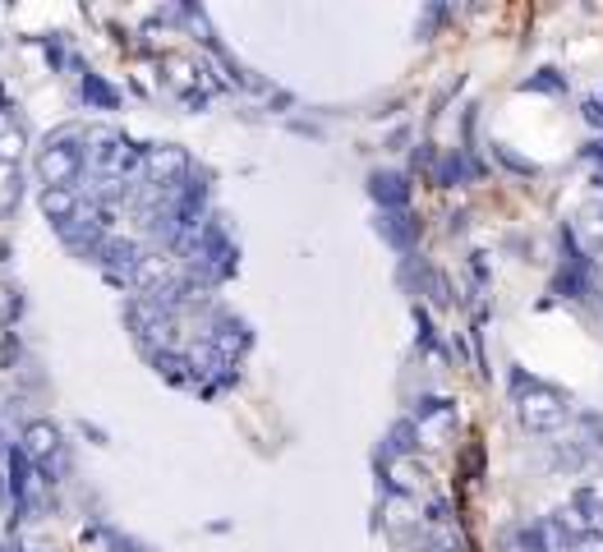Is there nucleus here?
<instances>
[{"instance_id":"39448f33","label":"nucleus","mask_w":603,"mask_h":552,"mask_svg":"<svg viewBox=\"0 0 603 552\" xmlns=\"http://www.w3.org/2000/svg\"><path fill=\"white\" fill-rule=\"evenodd\" d=\"M60 447H65V438H60V428L51 419H33V423L23 428V451H28L33 466H55Z\"/></svg>"},{"instance_id":"f257e3e1","label":"nucleus","mask_w":603,"mask_h":552,"mask_svg":"<svg viewBox=\"0 0 603 552\" xmlns=\"http://www.w3.org/2000/svg\"><path fill=\"white\" fill-rule=\"evenodd\" d=\"M511 406H517V419L525 433H558L576 419V406H571V396L544 378H525L517 374L511 378Z\"/></svg>"},{"instance_id":"ddd939ff","label":"nucleus","mask_w":603,"mask_h":552,"mask_svg":"<svg viewBox=\"0 0 603 552\" xmlns=\"http://www.w3.org/2000/svg\"><path fill=\"white\" fill-rule=\"evenodd\" d=\"M83 88H88V98H93V102H106V106H115V92H111V88H102L98 79H88Z\"/></svg>"},{"instance_id":"7ed1b4c3","label":"nucleus","mask_w":603,"mask_h":552,"mask_svg":"<svg viewBox=\"0 0 603 552\" xmlns=\"http://www.w3.org/2000/svg\"><path fill=\"white\" fill-rule=\"evenodd\" d=\"M130 323L139 331V341L147 346V355H162L171 346V331H175V314L166 309V304H157L153 295H143L134 309H130Z\"/></svg>"},{"instance_id":"f03ea898","label":"nucleus","mask_w":603,"mask_h":552,"mask_svg":"<svg viewBox=\"0 0 603 552\" xmlns=\"http://www.w3.org/2000/svg\"><path fill=\"white\" fill-rule=\"evenodd\" d=\"M88 171V147L74 130H55L42 152H38V175L42 190H79V180Z\"/></svg>"},{"instance_id":"9d476101","label":"nucleus","mask_w":603,"mask_h":552,"mask_svg":"<svg viewBox=\"0 0 603 552\" xmlns=\"http://www.w3.org/2000/svg\"><path fill=\"white\" fill-rule=\"evenodd\" d=\"M415 447H419V423H415V419L391 423V433H387V456H410Z\"/></svg>"},{"instance_id":"0eeeda50","label":"nucleus","mask_w":603,"mask_h":552,"mask_svg":"<svg viewBox=\"0 0 603 552\" xmlns=\"http://www.w3.org/2000/svg\"><path fill=\"white\" fill-rule=\"evenodd\" d=\"M207 341H213V346L235 364L239 355L249 350V327L239 323V318H222V323H213V336H207Z\"/></svg>"},{"instance_id":"9b49d317","label":"nucleus","mask_w":603,"mask_h":552,"mask_svg":"<svg viewBox=\"0 0 603 552\" xmlns=\"http://www.w3.org/2000/svg\"><path fill=\"white\" fill-rule=\"evenodd\" d=\"M10 488H14V498L23 502L28 498V451H10Z\"/></svg>"},{"instance_id":"4468645a","label":"nucleus","mask_w":603,"mask_h":552,"mask_svg":"<svg viewBox=\"0 0 603 552\" xmlns=\"http://www.w3.org/2000/svg\"><path fill=\"white\" fill-rule=\"evenodd\" d=\"M581 428H585V433H599V415H581ZM603 442L599 438H590V451H599Z\"/></svg>"},{"instance_id":"f8f14e48","label":"nucleus","mask_w":603,"mask_h":552,"mask_svg":"<svg viewBox=\"0 0 603 552\" xmlns=\"http://www.w3.org/2000/svg\"><path fill=\"white\" fill-rule=\"evenodd\" d=\"M571 552H603V530H581V539L571 543Z\"/></svg>"},{"instance_id":"2eb2a0df","label":"nucleus","mask_w":603,"mask_h":552,"mask_svg":"<svg viewBox=\"0 0 603 552\" xmlns=\"http://www.w3.org/2000/svg\"><path fill=\"white\" fill-rule=\"evenodd\" d=\"M585 120H590V125H603V98H590V102H585Z\"/></svg>"},{"instance_id":"20e7f679","label":"nucleus","mask_w":603,"mask_h":552,"mask_svg":"<svg viewBox=\"0 0 603 552\" xmlns=\"http://www.w3.org/2000/svg\"><path fill=\"white\" fill-rule=\"evenodd\" d=\"M185 171H190V157H185L180 147H171V143H157V147L143 152V180H147V190L175 194L180 180H185Z\"/></svg>"},{"instance_id":"1a4fd4ad","label":"nucleus","mask_w":603,"mask_h":552,"mask_svg":"<svg viewBox=\"0 0 603 552\" xmlns=\"http://www.w3.org/2000/svg\"><path fill=\"white\" fill-rule=\"evenodd\" d=\"M378 231H382L391 244H397V249H410V244H415V226H410V217H406V212H382Z\"/></svg>"},{"instance_id":"423d86ee","label":"nucleus","mask_w":603,"mask_h":552,"mask_svg":"<svg viewBox=\"0 0 603 552\" xmlns=\"http://www.w3.org/2000/svg\"><path fill=\"white\" fill-rule=\"evenodd\" d=\"M369 194L382 203V212H401L406 198H410V184H406V175H397V171H378V175L369 180Z\"/></svg>"},{"instance_id":"6e6552de","label":"nucleus","mask_w":603,"mask_h":552,"mask_svg":"<svg viewBox=\"0 0 603 552\" xmlns=\"http://www.w3.org/2000/svg\"><path fill=\"white\" fill-rule=\"evenodd\" d=\"M507 552H553L544 525H517L507 534Z\"/></svg>"}]
</instances>
